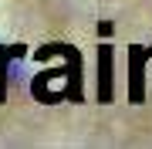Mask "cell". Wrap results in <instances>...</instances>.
Listing matches in <instances>:
<instances>
[{
    "label": "cell",
    "mask_w": 152,
    "mask_h": 149,
    "mask_svg": "<svg viewBox=\"0 0 152 149\" xmlns=\"http://www.w3.org/2000/svg\"><path fill=\"white\" fill-rule=\"evenodd\" d=\"M112 61H115L112 44H102V48H98V102H112L115 98V88H112Z\"/></svg>",
    "instance_id": "3957f363"
},
{
    "label": "cell",
    "mask_w": 152,
    "mask_h": 149,
    "mask_svg": "<svg viewBox=\"0 0 152 149\" xmlns=\"http://www.w3.org/2000/svg\"><path fill=\"white\" fill-rule=\"evenodd\" d=\"M27 54L24 44H0V102H7V81H10V65Z\"/></svg>",
    "instance_id": "277c9868"
},
{
    "label": "cell",
    "mask_w": 152,
    "mask_h": 149,
    "mask_svg": "<svg viewBox=\"0 0 152 149\" xmlns=\"http://www.w3.org/2000/svg\"><path fill=\"white\" fill-rule=\"evenodd\" d=\"M152 58V48L132 44L129 48V102L139 105L145 98V61Z\"/></svg>",
    "instance_id": "7a4b0ae2"
},
{
    "label": "cell",
    "mask_w": 152,
    "mask_h": 149,
    "mask_svg": "<svg viewBox=\"0 0 152 149\" xmlns=\"http://www.w3.org/2000/svg\"><path fill=\"white\" fill-rule=\"evenodd\" d=\"M37 61H48V58H61L64 65L61 68H51V71H41L37 78L31 81V95L37 102H85V85H81V51L71 48V44H44L34 51Z\"/></svg>",
    "instance_id": "6da1fadb"
}]
</instances>
